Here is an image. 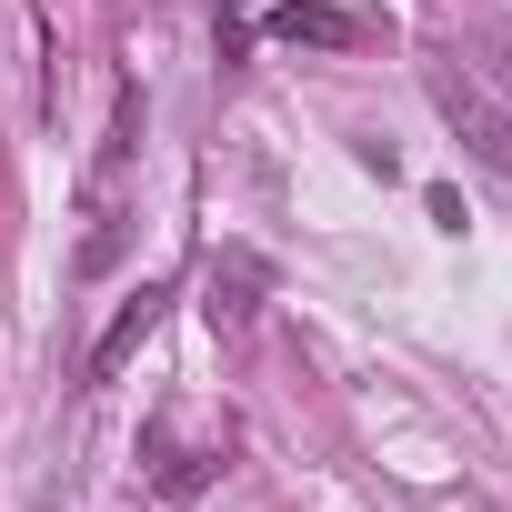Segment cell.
Here are the masks:
<instances>
[{
    "label": "cell",
    "mask_w": 512,
    "mask_h": 512,
    "mask_svg": "<svg viewBox=\"0 0 512 512\" xmlns=\"http://www.w3.org/2000/svg\"><path fill=\"white\" fill-rule=\"evenodd\" d=\"M432 111L452 121V141H462L482 171H502V181H512V111H502L462 61H432Z\"/></svg>",
    "instance_id": "6da1fadb"
},
{
    "label": "cell",
    "mask_w": 512,
    "mask_h": 512,
    "mask_svg": "<svg viewBox=\"0 0 512 512\" xmlns=\"http://www.w3.org/2000/svg\"><path fill=\"white\" fill-rule=\"evenodd\" d=\"M161 302H171V282H141V292L121 302V322H111V332L91 342V382H121V372H131V352L151 342V322H161Z\"/></svg>",
    "instance_id": "3957f363"
},
{
    "label": "cell",
    "mask_w": 512,
    "mask_h": 512,
    "mask_svg": "<svg viewBox=\"0 0 512 512\" xmlns=\"http://www.w3.org/2000/svg\"><path fill=\"white\" fill-rule=\"evenodd\" d=\"M251 302H262V272H251V262H221L201 312H211V332H231V342H241V332H251Z\"/></svg>",
    "instance_id": "5b68a950"
},
{
    "label": "cell",
    "mask_w": 512,
    "mask_h": 512,
    "mask_svg": "<svg viewBox=\"0 0 512 512\" xmlns=\"http://www.w3.org/2000/svg\"><path fill=\"white\" fill-rule=\"evenodd\" d=\"M272 41H312V51H352V41H362V21H352V11H332V0H282V11H272Z\"/></svg>",
    "instance_id": "277c9868"
},
{
    "label": "cell",
    "mask_w": 512,
    "mask_h": 512,
    "mask_svg": "<svg viewBox=\"0 0 512 512\" xmlns=\"http://www.w3.org/2000/svg\"><path fill=\"white\" fill-rule=\"evenodd\" d=\"M221 452H231V432L181 442V412H151V422H141V482H151L161 502H201V492L221 482Z\"/></svg>",
    "instance_id": "7a4b0ae2"
},
{
    "label": "cell",
    "mask_w": 512,
    "mask_h": 512,
    "mask_svg": "<svg viewBox=\"0 0 512 512\" xmlns=\"http://www.w3.org/2000/svg\"><path fill=\"white\" fill-rule=\"evenodd\" d=\"M231 11H251V0H221V21H231Z\"/></svg>",
    "instance_id": "8992f818"
}]
</instances>
